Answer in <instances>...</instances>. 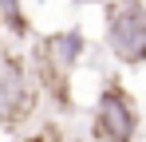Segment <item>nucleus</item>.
I'll use <instances>...</instances> for the list:
<instances>
[{
    "instance_id": "f257e3e1",
    "label": "nucleus",
    "mask_w": 146,
    "mask_h": 142,
    "mask_svg": "<svg viewBox=\"0 0 146 142\" xmlns=\"http://www.w3.org/2000/svg\"><path fill=\"white\" fill-rule=\"evenodd\" d=\"M44 111V95L20 51H0V134L20 138Z\"/></svg>"
},
{
    "instance_id": "20e7f679",
    "label": "nucleus",
    "mask_w": 146,
    "mask_h": 142,
    "mask_svg": "<svg viewBox=\"0 0 146 142\" xmlns=\"http://www.w3.org/2000/svg\"><path fill=\"white\" fill-rule=\"evenodd\" d=\"M36 47H40L48 59H55L63 71H75V67H79V59L87 55V36H83L79 28H59V32L40 36Z\"/></svg>"
},
{
    "instance_id": "7ed1b4c3",
    "label": "nucleus",
    "mask_w": 146,
    "mask_h": 142,
    "mask_svg": "<svg viewBox=\"0 0 146 142\" xmlns=\"http://www.w3.org/2000/svg\"><path fill=\"white\" fill-rule=\"evenodd\" d=\"M103 40L119 67H146V4L142 0H111L107 4Z\"/></svg>"
},
{
    "instance_id": "423d86ee",
    "label": "nucleus",
    "mask_w": 146,
    "mask_h": 142,
    "mask_svg": "<svg viewBox=\"0 0 146 142\" xmlns=\"http://www.w3.org/2000/svg\"><path fill=\"white\" fill-rule=\"evenodd\" d=\"M12 142H67V130H63V118H44L40 126L24 130L20 138H12Z\"/></svg>"
},
{
    "instance_id": "f03ea898",
    "label": "nucleus",
    "mask_w": 146,
    "mask_h": 142,
    "mask_svg": "<svg viewBox=\"0 0 146 142\" xmlns=\"http://www.w3.org/2000/svg\"><path fill=\"white\" fill-rule=\"evenodd\" d=\"M87 142H138L142 138V107L138 99L126 91V83L107 75L99 83L95 107L87 115Z\"/></svg>"
},
{
    "instance_id": "0eeeda50",
    "label": "nucleus",
    "mask_w": 146,
    "mask_h": 142,
    "mask_svg": "<svg viewBox=\"0 0 146 142\" xmlns=\"http://www.w3.org/2000/svg\"><path fill=\"white\" fill-rule=\"evenodd\" d=\"M67 142H87V138H83V134H67Z\"/></svg>"
},
{
    "instance_id": "39448f33",
    "label": "nucleus",
    "mask_w": 146,
    "mask_h": 142,
    "mask_svg": "<svg viewBox=\"0 0 146 142\" xmlns=\"http://www.w3.org/2000/svg\"><path fill=\"white\" fill-rule=\"evenodd\" d=\"M0 28L12 36V40H32V24L20 0H0Z\"/></svg>"
}]
</instances>
